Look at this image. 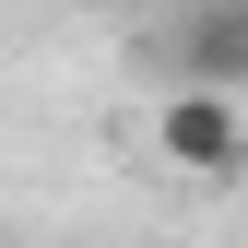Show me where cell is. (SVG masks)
<instances>
[{"label": "cell", "mask_w": 248, "mask_h": 248, "mask_svg": "<svg viewBox=\"0 0 248 248\" xmlns=\"http://www.w3.org/2000/svg\"><path fill=\"white\" fill-rule=\"evenodd\" d=\"M154 154L177 177H248V95H213V83H177L154 107Z\"/></svg>", "instance_id": "obj_1"}, {"label": "cell", "mask_w": 248, "mask_h": 248, "mask_svg": "<svg viewBox=\"0 0 248 248\" xmlns=\"http://www.w3.org/2000/svg\"><path fill=\"white\" fill-rule=\"evenodd\" d=\"M166 71L213 83V95H248V0H189L166 24Z\"/></svg>", "instance_id": "obj_2"}, {"label": "cell", "mask_w": 248, "mask_h": 248, "mask_svg": "<svg viewBox=\"0 0 248 248\" xmlns=\"http://www.w3.org/2000/svg\"><path fill=\"white\" fill-rule=\"evenodd\" d=\"M0 248H12V236H0Z\"/></svg>", "instance_id": "obj_3"}]
</instances>
